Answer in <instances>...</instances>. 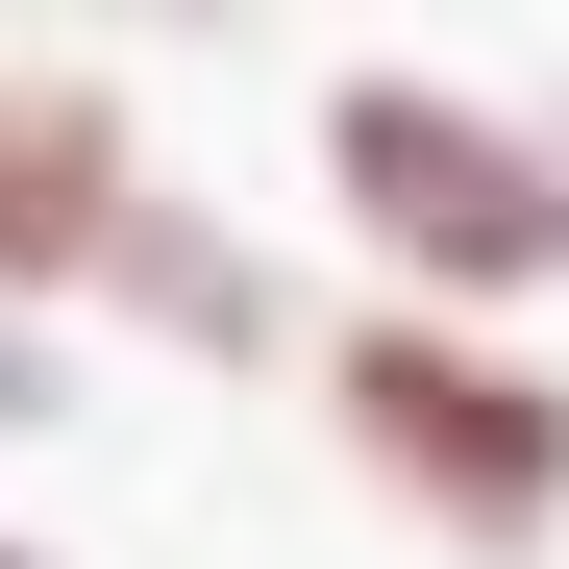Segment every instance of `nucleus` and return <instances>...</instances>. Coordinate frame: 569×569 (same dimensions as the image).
Here are the masks:
<instances>
[{
  "mask_svg": "<svg viewBox=\"0 0 569 569\" xmlns=\"http://www.w3.org/2000/svg\"><path fill=\"white\" fill-rule=\"evenodd\" d=\"M322 199L371 223V272H397L421 322L569 272V149L520 100H470V74H347V100H322Z\"/></svg>",
  "mask_w": 569,
  "mask_h": 569,
  "instance_id": "1",
  "label": "nucleus"
},
{
  "mask_svg": "<svg viewBox=\"0 0 569 569\" xmlns=\"http://www.w3.org/2000/svg\"><path fill=\"white\" fill-rule=\"evenodd\" d=\"M124 298H149V322H199V347H272V272H248L223 223H173V199L124 223Z\"/></svg>",
  "mask_w": 569,
  "mask_h": 569,
  "instance_id": "4",
  "label": "nucleus"
},
{
  "mask_svg": "<svg viewBox=\"0 0 569 569\" xmlns=\"http://www.w3.org/2000/svg\"><path fill=\"white\" fill-rule=\"evenodd\" d=\"M124 223H149V149H124V100H100L74 50H0V322L100 298V272H124Z\"/></svg>",
  "mask_w": 569,
  "mask_h": 569,
  "instance_id": "3",
  "label": "nucleus"
},
{
  "mask_svg": "<svg viewBox=\"0 0 569 569\" xmlns=\"http://www.w3.org/2000/svg\"><path fill=\"white\" fill-rule=\"evenodd\" d=\"M0 569H50V545H0Z\"/></svg>",
  "mask_w": 569,
  "mask_h": 569,
  "instance_id": "6",
  "label": "nucleus"
},
{
  "mask_svg": "<svg viewBox=\"0 0 569 569\" xmlns=\"http://www.w3.org/2000/svg\"><path fill=\"white\" fill-rule=\"evenodd\" d=\"M322 421L371 446V496L446 520V545H545L569 520V371L496 347V322H421V298L322 322Z\"/></svg>",
  "mask_w": 569,
  "mask_h": 569,
  "instance_id": "2",
  "label": "nucleus"
},
{
  "mask_svg": "<svg viewBox=\"0 0 569 569\" xmlns=\"http://www.w3.org/2000/svg\"><path fill=\"white\" fill-rule=\"evenodd\" d=\"M26 421H74V347H50V322H0V446H26Z\"/></svg>",
  "mask_w": 569,
  "mask_h": 569,
  "instance_id": "5",
  "label": "nucleus"
}]
</instances>
